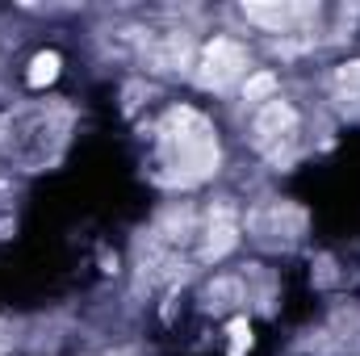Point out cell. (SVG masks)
Instances as JSON below:
<instances>
[{
  "mask_svg": "<svg viewBox=\"0 0 360 356\" xmlns=\"http://www.w3.org/2000/svg\"><path fill=\"white\" fill-rule=\"evenodd\" d=\"M243 68H248V51H243L239 42H231V38H214V42L205 46V55H201L197 80H201L205 89H222V84H231Z\"/></svg>",
  "mask_w": 360,
  "mask_h": 356,
  "instance_id": "cell-1",
  "label": "cell"
},
{
  "mask_svg": "<svg viewBox=\"0 0 360 356\" xmlns=\"http://www.w3.org/2000/svg\"><path fill=\"white\" fill-rule=\"evenodd\" d=\"M293 126V109L285 105V101H269L264 109H260V117H256V134L260 139H276L281 130H289Z\"/></svg>",
  "mask_w": 360,
  "mask_h": 356,
  "instance_id": "cell-2",
  "label": "cell"
},
{
  "mask_svg": "<svg viewBox=\"0 0 360 356\" xmlns=\"http://www.w3.org/2000/svg\"><path fill=\"white\" fill-rule=\"evenodd\" d=\"M302 13L306 8H289V4H248V17L264 25H285L289 17H302Z\"/></svg>",
  "mask_w": 360,
  "mask_h": 356,
  "instance_id": "cell-3",
  "label": "cell"
},
{
  "mask_svg": "<svg viewBox=\"0 0 360 356\" xmlns=\"http://www.w3.org/2000/svg\"><path fill=\"white\" fill-rule=\"evenodd\" d=\"M55 76H59V55H55V51H42V55L30 63V76H25V80H30L34 89H46Z\"/></svg>",
  "mask_w": 360,
  "mask_h": 356,
  "instance_id": "cell-4",
  "label": "cell"
},
{
  "mask_svg": "<svg viewBox=\"0 0 360 356\" xmlns=\"http://www.w3.org/2000/svg\"><path fill=\"white\" fill-rule=\"evenodd\" d=\"M231 336H235V340H231V356H243L252 348V327H248V319H235V323H231Z\"/></svg>",
  "mask_w": 360,
  "mask_h": 356,
  "instance_id": "cell-5",
  "label": "cell"
},
{
  "mask_svg": "<svg viewBox=\"0 0 360 356\" xmlns=\"http://www.w3.org/2000/svg\"><path fill=\"white\" fill-rule=\"evenodd\" d=\"M272 92H276V76L272 72H260V76L248 80V101H260V96H272Z\"/></svg>",
  "mask_w": 360,
  "mask_h": 356,
  "instance_id": "cell-6",
  "label": "cell"
},
{
  "mask_svg": "<svg viewBox=\"0 0 360 356\" xmlns=\"http://www.w3.org/2000/svg\"><path fill=\"white\" fill-rule=\"evenodd\" d=\"M214 235H218V239H210L205 256H222V252H226V248H235V239H239V235H235V227H218Z\"/></svg>",
  "mask_w": 360,
  "mask_h": 356,
  "instance_id": "cell-7",
  "label": "cell"
},
{
  "mask_svg": "<svg viewBox=\"0 0 360 356\" xmlns=\"http://www.w3.org/2000/svg\"><path fill=\"white\" fill-rule=\"evenodd\" d=\"M340 84H344V89H360V63H348V68L340 72Z\"/></svg>",
  "mask_w": 360,
  "mask_h": 356,
  "instance_id": "cell-8",
  "label": "cell"
}]
</instances>
